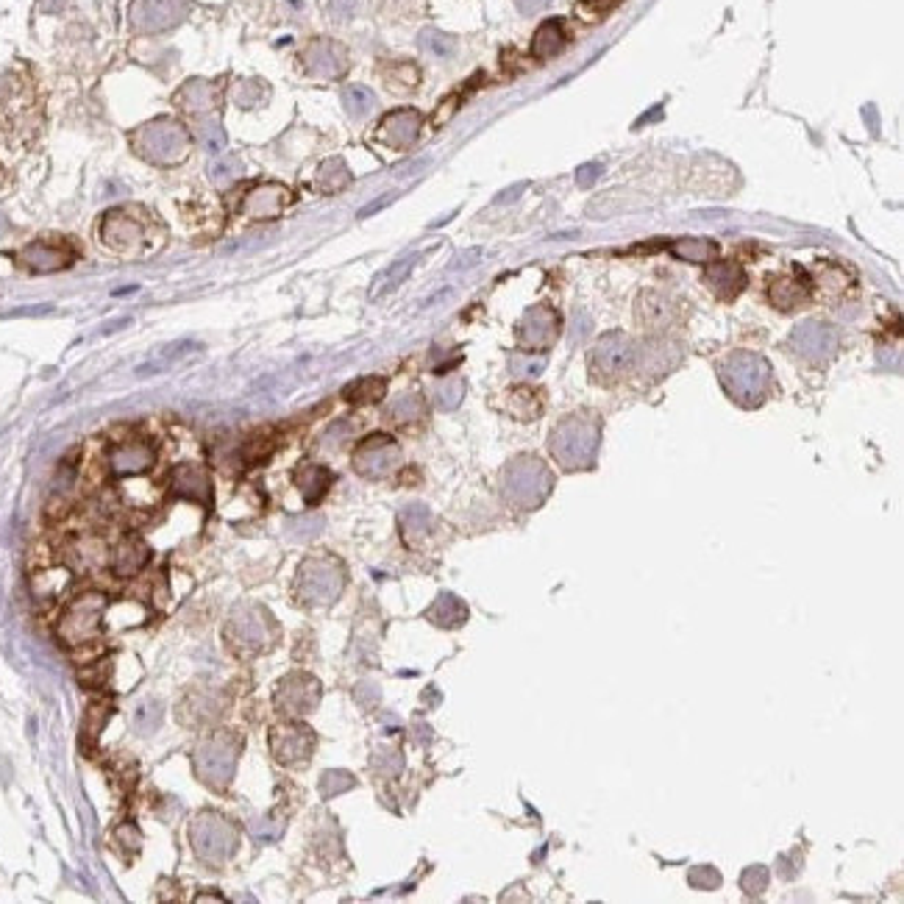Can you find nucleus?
Here are the masks:
<instances>
[{
	"label": "nucleus",
	"instance_id": "nucleus-1",
	"mask_svg": "<svg viewBox=\"0 0 904 904\" xmlns=\"http://www.w3.org/2000/svg\"><path fill=\"white\" fill-rule=\"evenodd\" d=\"M601 445V420L590 412H576L568 415L562 423H557L551 437H549V451L557 460L559 468L565 470H587L596 462Z\"/></svg>",
	"mask_w": 904,
	"mask_h": 904
},
{
	"label": "nucleus",
	"instance_id": "nucleus-2",
	"mask_svg": "<svg viewBox=\"0 0 904 904\" xmlns=\"http://www.w3.org/2000/svg\"><path fill=\"white\" fill-rule=\"evenodd\" d=\"M721 384L743 407H757L771 387V364L759 354L751 351H734L721 362Z\"/></svg>",
	"mask_w": 904,
	"mask_h": 904
},
{
	"label": "nucleus",
	"instance_id": "nucleus-3",
	"mask_svg": "<svg viewBox=\"0 0 904 904\" xmlns=\"http://www.w3.org/2000/svg\"><path fill=\"white\" fill-rule=\"evenodd\" d=\"M551 487L554 476L538 457H518L504 470V496L521 510L540 506L549 498Z\"/></svg>",
	"mask_w": 904,
	"mask_h": 904
},
{
	"label": "nucleus",
	"instance_id": "nucleus-4",
	"mask_svg": "<svg viewBox=\"0 0 904 904\" xmlns=\"http://www.w3.org/2000/svg\"><path fill=\"white\" fill-rule=\"evenodd\" d=\"M134 145L154 164H176L187 156L189 134L173 120H154L134 134Z\"/></svg>",
	"mask_w": 904,
	"mask_h": 904
},
{
	"label": "nucleus",
	"instance_id": "nucleus-5",
	"mask_svg": "<svg viewBox=\"0 0 904 904\" xmlns=\"http://www.w3.org/2000/svg\"><path fill=\"white\" fill-rule=\"evenodd\" d=\"M635 362H637L635 343L627 334L610 331L596 343V348L590 351V376L604 384H615L624 376H629Z\"/></svg>",
	"mask_w": 904,
	"mask_h": 904
},
{
	"label": "nucleus",
	"instance_id": "nucleus-6",
	"mask_svg": "<svg viewBox=\"0 0 904 904\" xmlns=\"http://www.w3.org/2000/svg\"><path fill=\"white\" fill-rule=\"evenodd\" d=\"M103 610H106V599L95 596V592H87V596L75 599L59 620V637L67 645L90 643L101 632Z\"/></svg>",
	"mask_w": 904,
	"mask_h": 904
},
{
	"label": "nucleus",
	"instance_id": "nucleus-7",
	"mask_svg": "<svg viewBox=\"0 0 904 904\" xmlns=\"http://www.w3.org/2000/svg\"><path fill=\"white\" fill-rule=\"evenodd\" d=\"M343 568L334 559H309L301 568V596L309 604H326L340 596Z\"/></svg>",
	"mask_w": 904,
	"mask_h": 904
},
{
	"label": "nucleus",
	"instance_id": "nucleus-8",
	"mask_svg": "<svg viewBox=\"0 0 904 904\" xmlns=\"http://www.w3.org/2000/svg\"><path fill=\"white\" fill-rule=\"evenodd\" d=\"M399 443H395L390 434H371L359 443V448L354 451V468L362 476H387L395 465H399Z\"/></svg>",
	"mask_w": 904,
	"mask_h": 904
},
{
	"label": "nucleus",
	"instance_id": "nucleus-9",
	"mask_svg": "<svg viewBox=\"0 0 904 904\" xmlns=\"http://www.w3.org/2000/svg\"><path fill=\"white\" fill-rule=\"evenodd\" d=\"M187 4L184 0H136L131 6V22L136 31H167L184 20Z\"/></svg>",
	"mask_w": 904,
	"mask_h": 904
},
{
	"label": "nucleus",
	"instance_id": "nucleus-10",
	"mask_svg": "<svg viewBox=\"0 0 904 904\" xmlns=\"http://www.w3.org/2000/svg\"><path fill=\"white\" fill-rule=\"evenodd\" d=\"M557 337H559V315L546 303L531 306L523 315V320L518 323V340L526 348H538V351L551 348L557 343Z\"/></svg>",
	"mask_w": 904,
	"mask_h": 904
},
{
	"label": "nucleus",
	"instance_id": "nucleus-11",
	"mask_svg": "<svg viewBox=\"0 0 904 904\" xmlns=\"http://www.w3.org/2000/svg\"><path fill=\"white\" fill-rule=\"evenodd\" d=\"M794 348L810 359V362H824L838 351V331L827 323H818V320H807L802 326L794 329V337H790Z\"/></svg>",
	"mask_w": 904,
	"mask_h": 904
},
{
	"label": "nucleus",
	"instance_id": "nucleus-12",
	"mask_svg": "<svg viewBox=\"0 0 904 904\" xmlns=\"http://www.w3.org/2000/svg\"><path fill=\"white\" fill-rule=\"evenodd\" d=\"M303 65L309 75L318 78H340L348 70V53L340 42L331 39H315L303 50Z\"/></svg>",
	"mask_w": 904,
	"mask_h": 904
},
{
	"label": "nucleus",
	"instance_id": "nucleus-13",
	"mask_svg": "<svg viewBox=\"0 0 904 904\" xmlns=\"http://www.w3.org/2000/svg\"><path fill=\"white\" fill-rule=\"evenodd\" d=\"M420 126H423V118H420V111L415 109H399V111H392V115H387L382 120V128H379V139L384 145L390 148H409L417 134H420Z\"/></svg>",
	"mask_w": 904,
	"mask_h": 904
},
{
	"label": "nucleus",
	"instance_id": "nucleus-14",
	"mask_svg": "<svg viewBox=\"0 0 904 904\" xmlns=\"http://www.w3.org/2000/svg\"><path fill=\"white\" fill-rule=\"evenodd\" d=\"M20 259L28 270H34V273H53V270H62L73 262V253L62 245H53V242H31L22 253H20Z\"/></svg>",
	"mask_w": 904,
	"mask_h": 904
},
{
	"label": "nucleus",
	"instance_id": "nucleus-15",
	"mask_svg": "<svg viewBox=\"0 0 904 904\" xmlns=\"http://www.w3.org/2000/svg\"><path fill=\"white\" fill-rule=\"evenodd\" d=\"M704 281L721 301H732L746 287V270L738 262H713L704 273Z\"/></svg>",
	"mask_w": 904,
	"mask_h": 904
},
{
	"label": "nucleus",
	"instance_id": "nucleus-16",
	"mask_svg": "<svg viewBox=\"0 0 904 904\" xmlns=\"http://www.w3.org/2000/svg\"><path fill=\"white\" fill-rule=\"evenodd\" d=\"M676 318V306L660 293H643L637 298V320L648 331H665Z\"/></svg>",
	"mask_w": 904,
	"mask_h": 904
},
{
	"label": "nucleus",
	"instance_id": "nucleus-17",
	"mask_svg": "<svg viewBox=\"0 0 904 904\" xmlns=\"http://www.w3.org/2000/svg\"><path fill=\"white\" fill-rule=\"evenodd\" d=\"M154 462V451L145 443H123L118 448H111L109 465L118 476H136L148 470Z\"/></svg>",
	"mask_w": 904,
	"mask_h": 904
},
{
	"label": "nucleus",
	"instance_id": "nucleus-18",
	"mask_svg": "<svg viewBox=\"0 0 904 904\" xmlns=\"http://www.w3.org/2000/svg\"><path fill=\"white\" fill-rule=\"evenodd\" d=\"M301 688H295V676L293 680H287L285 685H281V693H278V704L285 707L290 715H303L306 710H312L315 704H318V682L315 680H309V676H301Z\"/></svg>",
	"mask_w": 904,
	"mask_h": 904
},
{
	"label": "nucleus",
	"instance_id": "nucleus-19",
	"mask_svg": "<svg viewBox=\"0 0 904 904\" xmlns=\"http://www.w3.org/2000/svg\"><path fill=\"white\" fill-rule=\"evenodd\" d=\"M285 204H287V189L268 184V187H257L248 192V197L242 201V212L250 217H276L285 209Z\"/></svg>",
	"mask_w": 904,
	"mask_h": 904
},
{
	"label": "nucleus",
	"instance_id": "nucleus-20",
	"mask_svg": "<svg viewBox=\"0 0 904 904\" xmlns=\"http://www.w3.org/2000/svg\"><path fill=\"white\" fill-rule=\"evenodd\" d=\"M101 237L109 248H115V250H126L131 248L139 237H143V232H139V225L126 217L123 212H109L106 220L101 223Z\"/></svg>",
	"mask_w": 904,
	"mask_h": 904
},
{
	"label": "nucleus",
	"instance_id": "nucleus-21",
	"mask_svg": "<svg viewBox=\"0 0 904 904\" xmlns=\"http://www.w3.org/2000/svg\"><path fill=\"white\" fill-rule=\"evenodd\" d=\"M309 749H312V732L298 729V726H287V729H276V738H273V751L281 762H298L306 759Z\"/></svg>",
	"mask_w": 904,
	"mask_h": 904
},
{
	"label": "nucleus",
	"instance_id": "nucleus-22",
	"mask_svg": "<svg viewBox=\"0 0 904 904\" xmlns=\"http://www.w3.org/2000/svg\"><path fill=\"white\" fill-rule=\"evenodd\" d=\"M565 42H568V34H565L562 20H546L538 31H534L531 56L534 59H554L557 53H562Z\"/></svg>",
	"mask_w": 904,
	"mask_h": 904
},
{
	"label": "nucleus",
	"instance_id": "nucleus-23",
	"mask_svg": "<svg viewBox=\"0 0 904 904\" xmlns=\"http://www.w3.org/2000/svg\"><path fill=\"white\" fill-rule=\"evenodd\" d=\"M179 103L187 111H192V115H206V111H212L215 103H217V92H215V87L209 81L197 78V81L184 83L181 92H179Z\"/></svg>",
	"mask_w": 904,
	"mask_h": 904
},
{
	"label": "nucleus",
	"instance_id": "nucleus-24",
	"mask_svg": "<svg viewBox=\"0 0 904 904\" xmlns=\"http://www.w3.org/2000/svg\"><path fill=\"white\" fill-rule=\"evenodd\" d=\"M668 250L682 262H713L718 257V245L704 237H680L668 245Z\"/></svg>",
	"mask_w": 904,
	"mask_h": 904
},
{
	"label": "nucleus",
	"instance_id": "nucleus-25",
	"mask_svg": "<svg viewBox=\"0 0 904 904\" xmlns=\"http://www.w3.org/2000/svg\"><path fill=\"white\" fill-rule=\"evenodd\" d=\"M173 487H176V493L197 498V501L209 498V478L201 468H195V465H179L173 470Z\"/></svg>",
	"mask_w": 904,
	"mask_h": 904
},
{
	"label": "nucleus",
	"instance_id": "nucleus-26",
	"mask_svg": "<svg viewBox=\"0 0 904 904\" xmlns=\"http://www.w3.org/2000/svg\"><path fill=\"white\" fill-rule=\"evenodd\" d=\"M295 482L309 504H318L331 485V473L320 465H301V470L295 473Z\"/></svg>",
	"mask_w": 904,
	"mask_h": 904
},
{
	"label": "nucleus",
	"instance_id": "nucleus-27",
	"mask_svg": "<svg viewBox=\"0 0 904 904\" xmlns=\"http://www.w3.org/2000/svg\"><path fill=\"white\" fill-rule=\"evenodd\" d=\"M768 298L774 306L785 309V312H790V309H796L799 303L807 301V285H802L799 278H774L771 281V290H768Z\"/></svg>",
	"mask_w": 904,
	"mask_h": 904
},
{
	"label": "nucleus",
	"instance_id": "nucleus-28",
	"mask_svg": "<svg viewBox=\"0 0 904 904\" xmlns=\"http://www.w3.org/2000/svg\"><path fill=\"white\" fill-rule=\"evenodd\" d=\"M384 390H387L384 379H379V376H364V379L351 382V384L343 390V399L351 401V404H376V401L384 399Z\"/></svg>",
	"mask_w": 904,
	"mask_h": 904
},
{
	"label": "nucleus",
	"instance_id": "nucleus-29",
	"mask_svg": "<svg viewBox=\"0 0 904 904\" xmlns=\"http://www.w3.org/2000/svg\"><path fill=\"white\" fill-rule=\"evenodd\" d=\"M197 348V343H189V340H184V343H173V346H167L156 359H151L148 364H143V367H139V376H154V373H164V371H171V367L176 364V362H181L187 354H192Z\"/></svg>",
	"mask_w": 904,
	"mask_h": 904
},
{
	"label": "nucleus",
	"instance_id": "nucleus-30",
	"mask_svg": "<svg viewBox=\"0 0 904 904\" xmlns=\"http://www.w3.org/2000/svg\"><path fill=\"white\" fill-rule=\"evenodd\" d=\"M318 189H323L326 195H334V192H340L343 187L351 184V173H348V167L346 162L340 159H329L320 164V171H318Z\"/></svg>",
	"mask_w": 904,
	"mask_h": 904
},
{
	"label": "nucleus",
	"instance_id": "nucleus-31",
	"mask_svg": "<svg viewBox=\"0 0 904 904\" xmlns=\"http://www.w3.org/2000/svg\"><path fill=\"white\" fill-rule=\"evenodd\" d=\"M343 106L354 120H362L376 109V95L362 87V83H351V87L343 90Z\"/></svg>",
	"mask_w": 904,
	"mask_h": 904
},
{
	"label": "nucleus",
	"instance_id": "nucleus-32",
	"mask_svg": "<svg viewBox=\"0 0 904 904\" xmlns=\"http://www.w3.org/2000/svg\"><path fill=\"white\" fill-rule=\"evenodd\" d=\"M417 45L429 56H437V59H451L457 50V39L445 31H437V28H423L417 34Z\"/></svg>",
	"mask_w": 904,
	"mask_h": 904
},
{
	"label": "nucleus",
	"instance_id": "nucleus-33",
	"mask_svg": "<svg viewBox=\"0 0 904 904\" xmlns=\"http://www.w3.org/2000/svg\"><path fill=\"white\" fill-rule=\"evenodd\" d=\"M415 262H417V253H412V257H404V259H399V262H392V265L376 278V285H373V298H379V295H384V293H390V290L399 287L401 281L409 276V270L415 268Z\"/></svg>",
	"mask_w": 904,
	"mask_h": 904
},
{
	"label": "nucleus",
	"instance_id": "nucleus-34",
	"mask_svg": "<svg viewBox=\"0 0 904 904\" xmlns=\"http://www.w3.org/2000/svg\"><path fill=\"white\" fill-rule=\"evenodd\" d=\"M143 565H145V551L139 549L136 543H123V546L118 549V554H115V571H118L120 576H131V574H136L139 568H143Z\"/></svg>",
	"mask_w": 904,
	"mask_h": 904
},
{
	"label": "nucleus",
	"instance_id": "nucleus-35",
	"mask_svg": "<svg viewBox=\"0 0 904 904\" xmlns=\"http://www.w3.org/2000/svg\"><path fill=\"white\" fill-rule=\"evenodd\" d=\"M197 143H201V148L204 151H209V154H223V148H225V131H223V126L217 123V120H209V123H201V126H197Z\"/></svg>",
	"mask_w": 904,
	"mask_h": 904
},
{
	"label": "nucleus",
	"instance_id": "nucleus-36",
	"mask_svg": "<svg viewBox=\"0 0 904 904\" xmlns=\"http://www.w3.org/2000/svg\"><path fill=\"white\" fill-rule=\"evenodd\" d=\"M462 395H465V384H462L460 379H448V382L437 384V390H434V399H437V404H440L443 409H454V407H460Z\"/></svg>",
	"mask_w": 904,
	"mask_h": 904
},
{
	"label": "nucleus",
	"instance_id": "nucleus-37",
	"mask_svg": "<svg viewBox=\"0 0 904 904\" xmlns=\"http://www.w3.org/2000/svg\"><path fill=\"white\" fill-rule=\"evenodd\" d=\"M390 415L395 420H401V423H409V420H415V417L423 415V399H420V395H404V399H399V401L392 404Z\"/></svg>",
	"mask_w": 904,
	"mask_h": 904
},
{
	"label": "nucleus",
	"instance_id": "nucleus-38",
	"mask_svg": "<svg viewBox=\"0 0 904 904\" xmlns=\"http://www.w3.org/2000/svg\"><path fill=\"white\" fill-rule=\"evenodd\" d=\"M620 0H579L576 4V14H582L584 20H601L604 14H610Z\"/></svg>",
	"mask_w": 904,
	"mask_h": 904
},
{
	"label": "nucleus",
	"instance_id": "nucleus-39",
	"mask_svg": "<svg viewBox=\"0 0 904 904\" xmlns=\"http://www.w3.org/2000/svg\"><path fill=\"white\" fill-rule=\"evenodd\" d=\"M510 367H513V373L521 376V379H534V376L543 373L546 359L543 356H538V359H534V356H513Z\"/></svg>",
	"mask_w": 904,
	"mask_h": 904
},
{
	"label": "nucleus",
	"instance_id": "nucleus-40",
	"mask_svg": "<svg viewBox=\"0 0 904 904\" xmlns=\"http://www.w3.org/2000/svg\"><path fill=\"white\" fill-rule=\"evenodd\" d=\"M766 885H768V871L762 868V865H751V868H746V873L741 877V888H743L749 896L762 893V891H766Z\"/></svg>",
	"mask_w": 904,
	"mask_h": 904
},
{
	"label": "nucleus",
	"instance_id": "nucleus-41",
	"mask_svg": "<svg viewBox=\"0 0 904 904\" xmlns=\"http://www.w3.org/2000/svg\"><path fill=\"white\" fill-rule=\"evenodd\" d=\"M259 98H262V83L259 81H240L234 87V103H240L242 109L257 106Z\"/></svg>",
	"mask_w": 904,
	"mask_h": 904
},
{
	"label": "nucleus",
	"instance_id": "nucleus-42",
	"mask_svg": "<svg viewBox=\"0 0 904 904\" xmlns=\"http://www.w3.org/2000/svg\"><path fill=\"white\" fill-rule=\"evenodd\" d=\"M690 885L698 888V891H713L721 885V877H718V871L707 868V865H701L696 871H690Z\"/></svg>",
	"mask_w": 904,
	"mask_h": 904
},
{
	"label": "nucleus",
	"instance_id": "nucleus-43",
	"mask_svg": "<svg viewBox=\"0 0 904 904\" xmlns=\"http://www.w3.org/2000/svg\"><path fill=\"white\" fill-rule=\"evenodd\" d=\"M109 707H103V704H92V707H90V715H87V726H83V734H87V738H95V734L101 732V726L106 724V718H109V713H106Z\"/></svg>",
	"mask_w": 904,
	"mask_h": 904
},
{
	"label": "nucleus",
	"instance_id": "nucleus-44",
	"mask_svg": "<svg viewBox=\"0 0 904 904\" xmlns=\"http://www.w3.org/2000/svg\"><path fill=\"white\" fill-rule=\"evenodd\" d=\"M604 173V167L599 164V162H587V164H582L579 167V171H576V184L582 187V189H590L592 184H596V179Z\"/></svg>",
	"mask_w": 904,
	"mask_h": 904
},
{
	"label": "nucleus",
	"instance_id": "nucleus-45",
	"mask_svg": "<svg viewBox=\"0 0 904 904\" xmlns=\"http://www.w3.org/2000/svg\"><path fill=\"white\" fill-rule=\"evenodd\" d=\"M356 9V0H329V14L337 20H348Z\"/></svg>",
	"mask_w": 904,
	"mask_h": 904
},
{
	"label": "nucleus",
	"instance_id": "nucleus-46",
	"mask_svg": "<svg viewBox=\"0 0 904 904\" xmlns=\"http://www.w3.org/2000/svg\"><path fill=\"white\" fill-rule=\"evenodd\" d=\"M515 6H518L521 14L531 17V14H540L543 9H549L551 0H515Z\"/></svg>",
	"mask_w": 904,
	"mask_h": 904
},
{
	"label": "nucleus",
	"instance_id": "nucleus-47",
	"mask_svg": "<svg viewBox=\"0 0 904 904\" xmlns=\"http://www.w3.org/2000/svg\"><path fill=\"white\" fill-rule=\"evenodd\" d=\"M395 197H399V192H387L384 197H376V201L373 204H367L362 212H359V217H371V215H376L379 209H384L387 204H392L395 201Z\"/></svg>",
	"mask_w": 904,
	"mask_h": 904
},
{
	"label": "nucleus",
	"instance_id": "nucleus-48",
	"mask_svg": "<svg viewBox=\"0 0 904 904\" xmlns=\"http://www.w3.org/2000/svg\"><path fill=\"white\" fill-rule=\"evenodd\" d=\"M476 257H482V250H478V248H473V250H468V253H460V257H457L460 262H454L451 268H454V270H457V268H465V265L470 268V265H476Z\"/></svg>",
	"mask_w": 904,
	"mask_h": 904
},
{
	"label": "nucleus",
	"instance_id": "nucleus-49",
	"mask_svg": "<svg viewBox=\"0 0 904 904\" xmlns=\"http://www.w3.org/2000/svg\"><path fill=\"white\" fill-rule=\"evenodd\" d=\"M523 187H526V184H518V187H513V189H506V195H498V197H496V204H504V201H510V197H518Z\"/></svg>",
	"mask_w": 904,
	"mask_h": 904
},
{
	"label": "nucleus",
	"instance_id": "nucleus-50",
	"mask_svg": "<svg viewBox=\"0 0 904 904\" xmlns=\"http://www.w3.org/2000/svg\"><path fill=\"white\" fill-rule=\"evenodd\" d=\"M6 229H9V223H6V217H4V215H0V237L6 234Z\"/></svg>",
	"mask_w": 904,
	"mask_h": 904
}]
</instances>
